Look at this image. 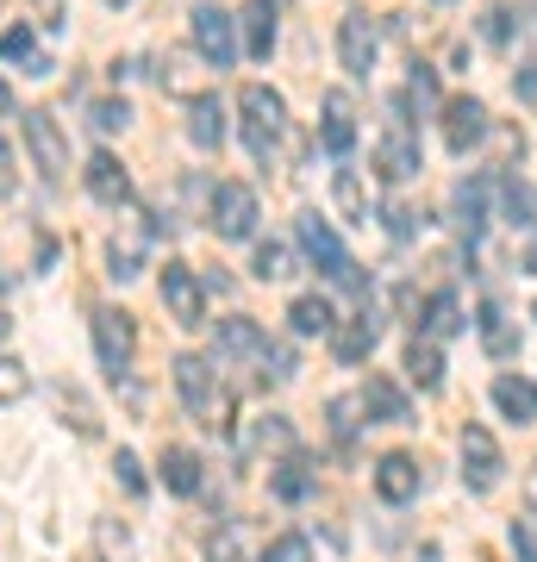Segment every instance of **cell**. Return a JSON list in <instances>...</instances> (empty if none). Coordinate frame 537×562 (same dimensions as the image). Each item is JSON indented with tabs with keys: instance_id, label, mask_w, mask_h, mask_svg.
<instances>
[{
	"instance_id": "obj_7",
	"label": "cell",
	"mask_w": 537,
	"mask_h": 562,
	"mask_svg": "<svg viewBox=\"0 0 537 562\" xmlns=\"http://www.w3.org/2000/svg\"><path fill=\"white\" fill-rule=\"evenodd\" d=\"M194 50L206 63H213V69H232V63H238V20H232V13H225V7H194Z\"/></svg>"
},
{
	"instance_id": "obj_18",
	"label": "cell",
	"mask_w": 537,
	"mask_h": 562,
	"mask_svg": "<svg viewBox=\"0 0 537 562\" xmlns=\"http://www.w3.org/2000/svg\"><path fill=\"white\" fill-rule=\"evenodd\" d=\"M376 494H381L388 506H406V501L418 494V462L400 457V450H394V457H381V462H376Z\"/></svg>"
},
{
	"instance_id": "obj_25",
	"label": "cell",
	"mask_w": 537,
	"mask_h": 562,
	"mask_svg": "<svg viewBox=\"0 0 537 562\" xmlns=\"http://www.w3.org/2000/svg\"><path fill=\"white\" fill-rule=\"evenodd\" d=\"M163 487H169V494H200V457L194 450H181V443L163 450Z\"/></svg>"
},
{
	"instance_id": "obj_1",
	"label": "cell",
	"mask_w": 537,
	"mask_h": 562,
	"mask_svg": "<svg viewBox=\"0 0 537 562\" xmlns=\"http://www.w3.org/2000/svg\"><path fill=\"white\" fill-rule=\"evenodd\" d=\"M294 232H300V250L313 257L318 276L332 281V288H350V294H362V269H357V257L344 250V238L332 232V220H318V213H300Z\"/></svg>"
},
{
	"instance_id": "obj_27",
	"label": "cell",
	"mask_w": 537,
	"mask_h": 562,
	"mask_svg": "<svg viewBox=\"0 0 537 562\" xmlns=\"http://www.w3.org/2000/svg\"><path fill=\"white\" fill-rule=\"evenodd\" d=\"M406 375H413L425 394L444 387V357H438V344H432V338H413V350H406Z\"/></svg>"
},
{
	"instance_id": "obj_42",
	"label": "cell",
	"mask_w": 537,
	"mask_h": 562,
	"mask_svg": "<svg viewBox=\"0 0 537 562\" xmlns=\"http://www.w3.org/2000/svg\"><path fill=\"white\" fill-rule=\"evenodd\" d=\"M113 469H120L125 494H144V469H138V457H132V450H120V462H113Z\"/></svg>"
},
{
	"instance_id": "obj_9",
	"label": "cell",
	"mask_w": 537,
	"mask_h": 562,
	"mask_svg": "<svg viewBox=\"0 0 537 562\" xmlns=\"http://www.w3.org/2000/svg\"><path fill=\"white\" fill-rule=\"evenodd\" d=\"M338 57H344V69H350L357 81H369V69H376V57H381V32H376V20H369V13H344Z\"/></svg>"
},
{
	"instance_id": "obj_48",
	"label": "cell",
	"mask_w": 537,
	"mask_h": 562,
	"mask_svg": "<svg viewBox=\"0 0 537 562\" xmlns=\"http://www.w3.org/2000/svg\"><path fill=\"white\" fill-rule=\"evenodd\" d=\"M7 331H13V319H7V313H0V338H7Z\"/></svg>"
},
{
	"instance_id": "obj_33",
	"label": "cell",
	"mask_w": 537,
	"mask_h": 562,
	"mask_svg": "<svg viewBox=\"0 0 537 562\" xmlns=\"http://www.w3.org/2000/svg\"><path fill=\"white\" fill-rule=\"evenodd\" d=\"M107 262H113V269H107V276H113V281H138L144 276V250H138V244H132V238H113V244H107Z\"/></svg>"
},
{
	"instance_id": "obj_43",
	"label": "cell",
	"mask_w": 537,
	"mask_h": 562,
	"mask_svg": "<svg viewBox=\"0 0 537 562\" xmlns=\"http://www.w3.org/2000/svg\"><path fill=\"white\" fill-rule=\"evenodd\" d=\"M513 88H518V101H537V63H525V69H518Z\"/></svg>"
},
{
	"instance_id": "obj_5",
	"label": "cell",
	"mask_w": 537,
	"mask_h": 562,
	"mask_svg": "<svg viewBox=\"0 0 537 562\" xmlns=\"http://www.w3.org/2000/svg\"><path fill=\"white\" fill-rule=\"evenodd\" d=\"M169 369H176V394H181V406H188V413H194L200 425H220L225 401H220V387H213V362H206V357H176Z\"/></svg>"
},
{
	"instance_id": "obj_46",
	"label": "cell",
	"mask_w": 537,
	"mask_h": 562,
	"mask_svg": "<svg viewBox=\"0 0 537 562\" xmlns=\"http://www.w3.org/2000/svg\"><path fill=\"white\" fill-rule=\"evenodd\" d=\"M525 276H537V238H532V250H525Z\"/></svg>"
},
{
	"instance_id": "obj_28",
	"label": "cell",
	"mask_w": 537,
	"mask_h": 562,
	"mask_svg": "<svg viewBox=\"0 0 537 562\" xmlns=\"http://www.w3.org/2000/svg\"><path fill=\"white\" fill-rule=\"evenodd\" d=\"M269 494H276V501H306V494H313V469H306V462H281V469H269Z\"/></svg>"
},
{
	"instance_id": "obj_10",
	"label": "cell",
	"mask_w": 537,
	"mask_h": 562,
	"mask_svg": "<svg viewBox=\"0 0 537 562\" xmlns=\"http://www.w3.org/2000/svg\"><path fill=\"white\" fill-rule=\"evenodd\" d=\"M163 306H169V319L188 325V331L206 325V301H200V281H194L188 262H169V269H163Z\"/></svg>"
},
{
	"instance_id": "obj_12",
	"label": "cell",
	"mask_w": 537,
	"mask_h": 562,
	"mask_svg": "<svg viewBox=\"0 0 537 562\" xmlns=\"http://www.w3.org/2000/svg\"><path fill=\"white\" fill-rule=\"evenodd\" d=\"M81 176H88V194H94L100 206H125L132 201V176H125V162L113 157V150H94Z\"/></svg>"
},
{
	"instance_id": "obj_19",
	"label": "cell",
	"mask_w": 537,
	"mask_h": 562,
	"mask_svg": "<svg viewBox=\"0 0 537 562\" xmlns=\"http://www.w3.org/2000/svg\"><path fill=\"white\" fill-rule=\"evenodd\" d=\"M288 325H294V338H332V331H338V313H332L325 294H300V301L288 306Z\"/></svg>"
},
{
	"instance_id": "obj_31",
	"label": "cell",
	"mask_w": 537,
	"mask_h": 562,
	"mask_svg": "<svg viewBox=\"0 0 537 562\" xmlns=\"http://www.w3.org/2000/svg\"><path fill=\"white\" fill-rule=\"evenodd\" d=\"M250 269H257V281H288L294 276V250L288 244H257V262Z\"/></svg>"
},
{
	"instance_id": "obj_23",
	"label": "cell",
	"mask_w": 537,
	"mask_h": 562,
	"mask_svg": "<svg viewBox=\"0 0 537 562\" xmlns=\"http://www.w3.org/2000/svg\"><path fill=\"white\" fill-rule=\"evenodd\" d=\"M262 325L257 319H220V338H213V357H262Z\"/></svg>"
},
{
	"instance_id": "obj_30",
	"label": "cell",
	"mask_w": 537,
	"mask_h": 562,
	"mask_svg": "<svg viewBox=\"0 0 537 562\" xmlns=\"http://www.w3.org/2000/svg\"><path fill=\"white\" fill-rule=\"evenodd\" d=\"M332 201H338V213H344L350 225H369V201H362L357 169H338V176H332Z\"/></svg>"
},
{
	"instance_id": "obj_4",
	"label": "cell",
	"mask_w": 537,
	"mask_h": 562,
	"mask_svg": "<svg viewBox=\"0 0 537 562\" xmlns=\"http://www.w3.org/2000/svg\"><path fill=\"white\" fill-rule=\"evenodd\" d=\"M94 357L100 369L120 382L125 369H132V357H138V331H132V313H120V306H100L94 313Z\"/></svg>"
},
{
	"instance_id": "obj_44",
	"label": "cell",
	"mask_w": 537,
	"mask_h": 562,
	"mask_svg": "<svg viewBox=\"0 0 537 562\" xmlns=\"http://www.w3.org/2000/svg\"><path fill=\"white\" fill-rule=\"evenodd\" d=\"M513 543L525 550V562H537V531H532V525H513Z\"/></svg>"
},
{
	"instance_id": "obj_15",
	"label": "cell",
	"mask_w": 537,
	"mask_h": 562,
	"mask_svg": "<svg viewBox=\"0 0 537 562\" xmlns=\"http://www.w3.org/2000/svg\"><path fill=\"white\" fill-rule=\"evenodd\" d=\"M376 169H381L388 181H413L418 169H425V162H418V138L406 132V125H394V132L376 144Z\"/></svg>"
},
{
	"instance_id": "obj_38",
	"label": "cell",
	"mask_w": 537,
	"mask_h": 562,
	"mask_svg": "<svg viewBox=\"0 0 537 562\" xmlns=\"http://www.w3.org/2000/svg\"><path fill=\"white\" fill-rule=\"evenodd\" d=\"M257 443L262 450H294V425L281 419V413H269V419L257 425Z\"/></svg>"
},
{
	"instance_id": "obj_36",
	"label": "cell",
	"mask_w": 537,
	"mask_h": 562,
	"mask_svg": "<svg viewBox=\"0 0 537 562\" xmlns=\"http://www.w3.org/2000/svg\"><path fill=\"white\" fill-rule=\"evenodd\" d=\"M262 375L269 382H294V350L288 344H262Z\"/></svg>"
},
{
	"instance_id": "obj_22",
	"label": "cell",
	"mask_w": 537,
	"mask_h": 562,
	"mask_svg": "<svg viewBox=\"0 0 537 562\" xmlns=\"http://www.w3.org/2000/svg\"><path fill=\"white\" fill-rule=\"evenodd\" d=\"M0 57H7V63H20L25 76H51V69H57V63H51V57L38 50L32 25H7V32H0Z\"/></svg>"
},
{
	"instance_id": "obj_47",
	"label": "cell",
	"mask_w": 537,
	"mask_h": 562,
	"mask_svg": "<svg viewBox=\"0 0 537 562\" xmlns=\"http://www.w3.org/2000/svg\"><path fill=\"white\" fill-rule=\"evenodd\" d=\"M7 113H13V94H7V88H0V120H7Z\"/></svg>"
},
{
	"instance_id": "obj_34",
	"label": "cell",
	"mask_w": 537,
	"mask_h": 562,
	"mask_svg": "<svg viewBox=\"0 0 537 562\" xmlns=\"http://www.w3.org/2000/svg\"><path fill=\"white\" fill-rule=\"evenodd\" d=\"M32 394V375H25V362H13V357H0V406H13V401H25Z\"/></svg>"
},
{
	"instance_id": "obj_20",
	"label": "cell",
	"mask_w": 537,
	"mask_h": 562,
	"mask_svg": "<svg viewBox=\"0 0 537 562\" xmlns=\"http://www.w3.org/2000/svg\"><path fill=\"white\" fill-rule=\"evenodd\" d=\"M188 138H194L200 150H220V144H225V106H220V94H194V106H188Z\"/></svg>"
},
{
	"instance_id": "obj_11",
	"label": "cell",
	"mask_w": 537,
	"mask_h": 562,
	"mask_svg": "<svg viewBox=\"0 0 537 562\" xmlns=\"http://www.w3.org/2000/svg\"><path fill=\"white\" fill-rule=\"evenodd\" d=\"M481 138H488V106L469 101V94L444 106V144H450L457 157H469V150H476Z\"/></svg>"
},
{
	"instance_id": "obj_45",
	"label": "cell",
	"mask_w": 537,
	"mask_h": 562,
	"mask_svg": "<svg viewBox=\"0 0 537 562\" xmlns=\"http://www.w3.org/2000/svg\"><path fill=\"white\" fill-rule=\"evenodd\" d=\"M7 194H13V150L0 144V201H7Z\"/></svg>"
},
{
	"instance_id": "obj_26",
	"label": "cell",
	"mask_w": 537,
	"mask_h": 562,
	"mask_svg": "<svg viewBox=\"0 0 537 562\" xmlns=\"http://www.w3.org/2000/svg\"><path fill=\"white\" fill-rule=\"evenodd\" d=\"M462 306H457V294H432V301H425V338L432 344H444V338H457L462 331Z\"/></svg>"
},
{
	"instance_id": "obj_37",
	"label": "cell",
	"mask_w": 537,
	"mask_h": 562,
	"mask_svg": "<svg viewBox=\"0 0 537 562\" xmlns=\"http://www.w3.org/2000/svg\"><path fill=\"white\" fill-rule=\"evenodd\" d=\"M506 220H513V225H532L537 220V194H532V188L506 181Z\"/></svg>"
},
{
	"instance_id": "obj_14",
	"label": "cell",
	"mask_w": 537,
	"mask_h": 562,
	"mask_svg": "<svg viewBox=\"0 0 537 562\" xmlns=\"http://www.w3.org/2000/svg\"><path fill=\"white\" fill-rule=\"evenodd\" d=\"M376 344H381V313H376V306H362L350 325L332 331V357H338V362H362V357H376Z\"/></svg>"
},
{
	"instance_id": "obj_29",
	"label": "cell",
	"mask_w": 537,
	"mask_h": 562,
	"mask_svg": "<svg viewBox=\"0 0 537 562\" xmlns=\"http://www.w3.org/2000/svg\"><path fill=\"white\" fill-rule=\"evenodd\" d=\"M400 106H406V113H418V120H425V113H438V76H432L425 63H413V76H406V94H400Z\"/></svg>"
},
{
	"instance_id": "obj_49",
	"label": "cell",
	"mask_w": 537,
	"mask_h": 562,
	"mask_svg": "<svg viewBox=\"0 0 537 562\" xmlns=\"http://www.w3.org/2000/svg\"><path fill=\"white\" fill-rule=\"evenodd\" d=\"M107 7H132V0H107Z\"/></svg>"
},
{
	"instance_id": "obj_17",
	"label": "cell",
	"mask_w": 537,
	"mask_h": 562,
	"mask_svg": "<svg viewBox=\"0 0 537 562\" xmlns=\"http://www.w3.org/2000/svg\"><path fill=\"white\" fill-rule=\"evenodd\" d=\"M318 144L332 150V157H350L357 150V113L344 94H325V120H318Z\"/></svg>"
},
{
	"instance_id": "obj_40",
	"label": "cell",
	"mask_w": 537,
	"mask_h": 562,
	"mask_svg": "<svg viewBox=\"0 0 537 562\" xmlns=\"http://www.w3.org/2000/svg\"><path fill=\"white\" fill-rule=\"evenodd\" d=\"M357 413H362V394L332 401V431H338V438H350V431H357Z\"/></svg>"
},
{
	"instance_id": "obj_24",
	"label": "cell",
	"mask_w": 537,
	"mask_h": 562,
	"mask_svg": "<svg viewBox=\"0 0 537 562\" xmlns=\"http://www.w3.org/2000/svg\"><path fill=\"white\" fill-rule=\"evenodd\" d=\"M494 406H500L513 425H532V419H537V387L518 382V375H500V382H494Z\"/></svg>"
},
{
	"instance_id": "obj_41",
	"label": "cell",
	"mask_w": 537,
	"mask_h": 562,
	"mask_svg": "<svg viewBox=\"0 0 537 562\" xmlns=\"http://www.w3.org/2000/svg\"><path fill=\"white\" fill-rule=\"evenodd\" d=\"M262 562H313V550H306V538H276L262 550Z\"/></svg>"
},
{
	"instance_id": "obj_3",
	"label": "cell",
	"mask_w": 537,
	"mask_h": 562,
	"mask_svg": "<svg viewBox=\"0 0 537 562\" xmlns=\"http://www.w3.org/2000/svg\"><path fill=\"white\" fill-rule=\"evenodd\" d=\"M206 225H213L220 244H244L257 232V194H250L244 181H220V188H213V206H206Z\"/></svg>"
},
{
	"instance_id": "obj_39",
	"label": "cell",
	"mask_w": 537,
	"mask_h": 562,
	"mask_svg": "<svg viewBox=\"0 0 537 562\" xmlns=\"http://www.w3.org/2000/svg\"><path fill=\"white\" fill-rule=\"evenodd\" d=\"M381 220H388V232H394V238H418V225H425L413 206H400V201H388V213H381Z\"/></svg>"
},
{
	"instance_id": "obj_35",
	"label": "cell",
	"mask_w": 537,
	"mask_h": 562,
	"mask_svg": "<svg viewBox=\"0 0 537 562\" xmlns=\"http://www.w3.org/2000/svg\"><path fill=\"white\" fill-rule=\"evenodd\" d=\"M88 125H94V132H125V125H132V106L125 101H94L88 106Z\"/></svg>"
},
{
	"instance_id": "obj_13",
	"label": "cell",
	"mask_w": 537,
	"mask_h": 562,
	"mask_svg": "<svg viewBox=\"0 0 537 562\" xmlns=\"http://www.w3.org/2000/svg\"><path fill=\"white\" fill-rule=\"evenodd\" d=\"M488 194H494V181H457V194H450V213H457V232L469 244H481V232H488Z\"/></svg>"
},
{
	"instance_id": "obj_8",
	"label": "cell",
	"mask_w": 537,
	"mask_h": 562,
	"mask_svg": "<svg viewBox=\"0 0 537 562\" xmlns=\"http://www.w3.org/2000/svg\"><path fill=\"white\" fill-rule=\"evenodd\" d=\"M20 132H25L32 162H38V176L44 181H63V169H69V144H63L57 120H51V113H20Z\"/></svg>"
},
{
	"instance_id": "obj_21",
	"label": "cell",
	"mask_w": 537,
	"mask_h": 562,
	"mask_svg": "<svg viewBox=\"0 0 537 562\" xmlns=\"http://www.w3.org/2000/svg\"><path fill=\"white\" fill-rule=\"evenodd\" d=\"M362 413H376L381 425H413V406H406V394H400L388 375H369V387H362Z\"/></svg>"
},
{
	"instance_id": "obj_32",
	"label": "cell",
	"mask_w": 537,
	"mask_h": 562,
	"mask_svg": "<svg viewBox=\"0 0 537 562\" xmlns=\"http://www.w3.org/2000/svg\"><path fill=\"white\" fill-rule=\"evenodd\" d=\"M481 344H488V350H494V357H513L518 344H513V331H506V313H500V306H481Z\"/></svg>"
},
{
	"instance_id": "obj_6",
	"label": "cell",
	"mask_w": 537,
	"mask_h": 562,
	"mask_svg": "<svg viewBox=\"0 0 537 562\" xmlns=\"http://www.w3.org/2000/svg\"><path fill=\"white\" fill-rule=\"evenodd\" d=\"M500 475H506V457H500L494 431L488 425H462V482L476 494H494Z\"/></svg>"
},
{
	"instance_id": "obj_16",
	"label": "cell",
	"mask_w": 537,
	"mask_h": 562,
	"mask_svg": "<svg viewBox=\"0 0 537 562\" xmlns=\"http://www.w3.org/2000/svg\"><path fill=\"white\" fill-rule=\"evenodd\" d=\"M238 32H244V57L269 63V50H276V0H250L238 13Z\"/></svg>"
},
{
	"instance_id": "obj_2",
	"label": "cell",
	"mask_w": 537,
	"mask_h": 562,
	"mask_svg": "<svg viewBox=\"0 0 537 562\" xmlns=\"http://www.w3.org/2000/svg\"><path fill=\"white\" fill-rule=\"evenodd\" d=\"M238 113H244V144H250V157L269 162V150L281 144V125H288V106H281V94H276V88H262V81H244Z\"/></svg>"
}]
</instances>
